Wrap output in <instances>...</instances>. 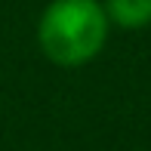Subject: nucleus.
<instances>
[{"mask_svg":"<svg viewBox=\"0 0 151 151\" xmlns=\"http://www.w3.org/2000/svg\"><path fill=\"white\" fill-rule=\"evenodd\" d=\"M108 28L102 0H50L37 22V43L52 65L80 68L105 50Z\"/></svg>","mask_w":151,"mask_h":151,"instance_id":"obj_1","label":"nucleus"},{"mask_svg":"<svg viewBox=\"0 0 151 151\" xmlns=\"http://www.w3.org/2000/svg\"><path fill=\"white\" fill-rule=\"evenodd\" d=\"M111 25L127 31H139L151 25V0H102Z\"/></svg>","mask_w":151,"mask_h":151,"instance_id":"obj_2","label":"nucleus"}]
</instances>
